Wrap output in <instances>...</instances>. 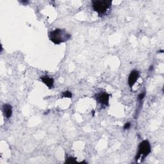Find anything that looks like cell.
Returning <instances> with one entry per match:
<instances>
[{
  "label": "cell",
  "instance_id": "cell-6",
  "mask_svg": "<svg viewBox=\"0 0 164 164\" xmlns=\"http://www.w3.org/2000/svg\"><path fill=\"white\" fill-rule=\"evenodd\" d=\"M3 112L5 117L7 119H9L12 115V106L9 104H5L3 106Z\"/></svg>",
  "mask_w": 164,
  "mask_h": 164
},
{
  "label": "cell",
  "instance_id": "cell-7",
  "mask_svg": "<svg viewBox=\"0 0 164 164\" xmlns=\"http://www.w3.org/2000/svg\"><path fill=\"white\" fill-rule=\"evenodd\" d=\"M42 82L45 84L49 88H52L53 87V85H54V80L52 78H51L48 76H42L41 78Z\"/></svg>",
  "mask_w": 164,
  "mask_h": 164
},
{
  "label": "cell",
  "instance_id": "cell-2",
  "mask_svg": "<svg viewBox=\"0 0 164 164\" xmlns=\"http://www.w3.org/2000/svg\"><path fill=\"white\" fill-rule=\"evenodd\" d=\"M92 7L99 15H102L105 14L112 5V1H103V0H97L92 2Z\"/></svg>",
  "mask_w": 164,
  "mask_h": 164
},
{
  "label": "cell",
  "instance_id": "cell-9",
  "mask_svg": "<svg viewBox=\"0 0 164 164\" xmlns=\"http://www.w3.org/2000/svg\"><path fill=\"white\" fill-rule=\"evenodd\" d=\"M66 163H75L76 162V160L75 158H73L72 156H70V157H68L66 159Z\"/></svg>",
  "mask_w": 164,
  "mask_h": 164
},
{
  "label": "cell",
  "instance_id": "cell-3",
  "mask_svg": "<svg viewBox=\"0 0 164 164\" xmlns=\"http://www.w3.org/2000/svg\"><path fill=\"white\" fill-rule=\"evenodd\" d=\"M151 146L150 143L148 140H145L141 142L139 146L138 152L136 156V160H138L141 158L142 160H144V158L148 156L151 152Z\"/></svg>",
  "mask_w": 164,
  "mask_h": 164
},
{
  "label": "cell",
  "instance_id": "cell-8",
  "mask_svg": "<svg viewBox=\"0 0 164 164\" xmlns=\"http://www.w3.org/2000/svg\"><path fill=\"white\" fill-rule=\"evenodd\" d=\"M62 96L64 98H71L72 94L70 91H65L64 92L63 94H62Z\"/></svg>",
  "mask_w": 164,
  "mask_h": 164
},
{
  "label": "cell",
  "instance_id": "cell-10",
  "mask_svg": "<svg viewBox=\"0 0 164 164\" xmlns=\"http://www.w3.org/2000/svg\"><path fill=\"white\" fill-rule=\"evenodd\" d=\"M145 95H146V92H143L141 94H140L139 95H138V100L139 101H142L144 99V97H145Z\"/></svg>",
  "mask_w": 164,
  "mask_h": 164
},
{
  "label": "cell",
  "instance_id": "cell-4",
  "mask_svg": "<svg viewBox=\"0 0 164 164\" xmlns=\"http://www.w3.org/2000/svg\"><path fill=\"white\" fill-rule=\"evenodd\" d=\"M109 98H110V95L108 93L102 92V93L98 94L97 97H96V99H97L98 102H99L102 105L107 106V105H109Z\"/></svg>",
  "mask_w": 164,
  "mask_h": 164
},
{
  "label": "cell",
  "instance_id": "cell-11",
  "mask_svg": "<svg viewBox=\"0 0 164 164\" xmlns=\"http://www.w3.org/2000/svg\"><path fill=\"white\" fill-rule=\"evenodd\" d=\"M131 126V123L130 122H126L125 124H124V129H128Z\"/></svg>",
  "mask_w": 164,
  "mask_h": 164
},
{
  "label": "cell",
  "instance_id": "cell-5",
  "mask_svg": "<svg viewBox=\"0 0 164 164\" xmlns=\"http://www.w3.org/2000/svg\"><path fill=\"white\" fill-rule=\"evenodd\" d=\"M139 77V72L136 70L132 71L128 76V84L130 87H132L137 81Z\"/></svg>",
  "mask_w": 164,
  "mask_h": 164
},
{
  "label": "cell",
  "instance_id": "cell-1",
  "mask_svg": "<svg viewBox=\"0 0 164 164\" xmlns=\"http://www.w3.org/2000/svg\"><path fill=\"white\" fill-rule=\"evenodd\" d=\"M49 37L50 41L55 44H60L65 42L71 38V35L65 30L56 29L49 33Z\"/></svg>",
  "mask_w": 164,
  "mask_h": 164
}]
</instances>
